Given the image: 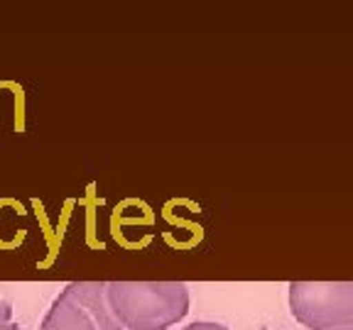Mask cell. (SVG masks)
Returning <instances> with one entry per match:
<instances>
[{
    "label": "cell",
    "instance_id": "6da1fadb",
    "mask_svg": "<svg viewBox=\"0 0 353 330\" xmlns=\"http://www.w3.org/2000/svg\"><path fill=\"white\" fill-rule=\"evenodd\" d=\"M105 296L123 330H167L189 314L182 281H108Z\"/></svg>",
    "mask_w": 353,
    "mask_h": 330
},
{
    "label": "cell",
    "instance_id": "7a4b0ae2",
    "mask_svg": "<svg viewBox=\"0 0 353 330\" xmlns=\"http://www.w3.org/2000/svg\"><path fill=\"white\" fill-rule=\"evenodd\" d=\"M290 311L309 330L353 328V281H292Z\"/></svg>",
    "mask_w": 353,
    "mask_h": 330
},
{
    "label": "cell",
    "instance_id": "3957f363",
    "mask_svg": "<svg viewBox=\"0 0 353 330\" xmlns=\"http://www.w3.org/2000/svg\"><path fill=\"white\" fill-rule=\"evenodd\" d=\"M39 330H108L88 314L83 303L64 286V292L54 298L52 308L44 316Z\"/></svg>",
    "mask_w": 353,
    "mask_h": 330
},
{
    "label": "cell",
    "instance_id": "277c9868",
    "mask_svg": "<svg viewBox=\"0 0 353 330\" xmlns=\"http://www.w3.org/2000/svg\"><path fill=\"white\" fill-rule=\"evenodd\" d=\"M182 330H228V328L221 323H211V320H196V323L187 325V328H182Z\"/></svg>",
    "mask_w": 353,
    "mask_h": 330
},
{
    "label": "cell",
    "instance_id": "5b68a950",
    "mask_svg": "<svg viewBox=\"0 0 353 330\" xmlns=\"http://www.w3.org/2000/svg\"><path fill=\"white\" fill-rule=\"evenodd\" d=\"M10 318H12V308H10V303L0 298V323H10Z\"/></svg>",
    "mask_w": 353,
    "mask_h": 330
},
{
    "label": "cell",
    "instance_id": "8992f818",
    "mask_svg": "<svg viewBox=\"0 0 353 330\" xmlns=\"http://www.w3.org/2000/svg\"><path fill=\"white\" fill-rule=\"evenodd\" d=\"M0 330H25V328H20V325H15L10 320V323H0Z\"/></svg>",
    "mask_w": 353,
    "mask_h": 330
},
{
    "label": "cell",
    "instance_id": "52a82bcc",
    "mask_svg": "<svg viewBox=\"0 0 353 330\" xmlns=\"http://www.w3.org/2000/svg\"><path fill=\"white\" fill-rule=\"evenodd\" d=\"M339 330H353V328H339Z\"/></svg>",
    "mask_w": 353,
    "mask_h": 330
},
{
    "label": "cell",
    "instance_id": "ba28073f",
    "mask_svg": "<svg viewBox=\"0 0 353 330\" xmlns=\"http://www.w3.org/2000/svg\"><path fill=\"white\" fill-rule=\"evenodd\" d=\"M263 330H268V328H263Z\"/></svg>",
    "mask_w": 353,
    "mask_h": 330
}]
</instances>
